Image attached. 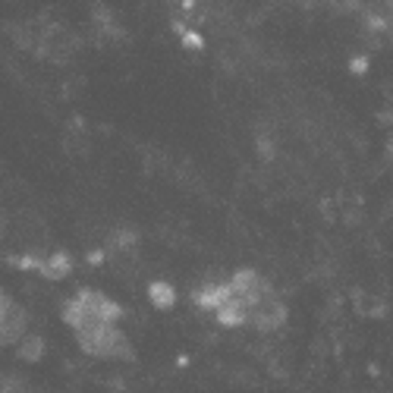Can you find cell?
Listing matches in <instances>:
<instances>
[{"label":"cell","instance_id":"1","mask_svg":"<svg viewBox=\"0 0 393 393\" xmlns=\"http://www.w3.org/2000/svg\"><path fill=\"white\" fill-rule=\"evenodd\" d=\"M22 333V308L13 302V299H3V340H16Z\"/></svg>","mask_w":393,"mask_h":393},{"label":"cell","instance_id":"2","mask_svg":"<svg viewBox=\"0 0 393 393\" xmlns=\"http://www.w3.org/2000/svg\"><path fill=\"white\" fill-rule=\"evenodd\" d=\"M151 299H155V305L170 308V305H173V290H170L167 283H151Z\"/></svg>","mask_w":393,"mask_h":393},{"label":"cell","instance_id":"3","mask_svg":"<svg viewBox=\"0 0 393 393\" xmlns=\"http://www.w3.org/2000/svg\"><path fill=\"white\" fill-rule=\"evenodd\" d=\"M183 44H186V48H192V51H202L204 48V38L198 32H183Z\"/></svg>","mask_w":393,"mask_h":393},{"label":"cell","instance_id":"4","mask_svg":"<svg viewBox=\"0 0 393 393\" xmlns=\"http://www.w3.org/2000/svg\"><path fill=\"white\" fill-rule=\"evenodd\" d=\"M349 73H353V76H365L368 73V60H365V57H353V60H349Z\"/></svg>","mask_w":393,"mask_h":393}]
</instances>
